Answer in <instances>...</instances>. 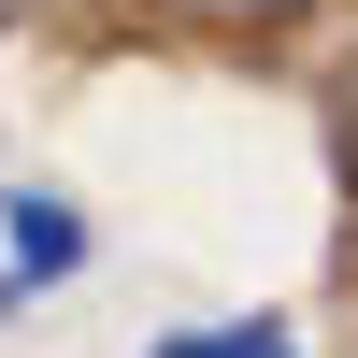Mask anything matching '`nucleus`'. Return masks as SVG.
I'll return each mask as SVG.
<instances>
[{
    "label": "nucleus",
    "instance_id": "1",
    "mask_svg": "<svg viewBox=\"0 0 358 358\" xmlns=\"http://www.w3.org/2000/svg\"><path fill=\"white\" fill-rule=\"evenodd\" d=\"M0 229H15V273H72V258H86V229L57 215V201H15Z\"/></svg>",
    "mask_w": 358,
    "mask_h": 358
},
{
    "label": "nucleus",
    "instance_id": "2",
    "mask_svg": "<svg viewBox=\"0 0 358 358\" xmlns=\"http://www.w3.org/2000/svg\"><path fill=\"white\" fill-rule=\"evenodd\" d=\"M158 358H301V344H287L273 315H244V330H172Z\"/></svg>",
    "mask_w": 358,
    "mask_h": 358
},
{
    "label": "nucleus",
    "instance_id": "3",
    "mask_svg": "<svg viewBox=\"0 0 358 358\" xmlns=\"http://www.w3.org/2000/svg\"><path fill=\"white\" fill-rule=\"evenodd\" d=\"M158 15H187V29H287V15H315V0H158Z\"/></svg>",
    "mask_w": 358,
    "mask_h": 358
},
{
    "label": "nucleus",
    "instance_id": "4",
    "mask_svg": "<svg viewBox=\"0 0 358 358\" xmlns=\"http://www.w3.org/2000/svg\"><path fill=\"white\" fill-rule=\"evenodd\" d=\"M344 172H358V72H344Z\"/></svg>",
    "mask_w": 358,
    "mask_h": 358
}]
</instances>
